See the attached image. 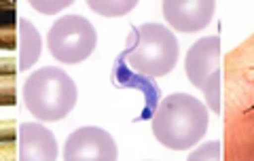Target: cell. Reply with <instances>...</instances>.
<instances>
[{
  "instance_id": "obj_1",
  "label": "cell",
  "mask_w": 254,
  "mask_h": 161,
  "mask_svg": "<svg viewBox=\"0 0 254 161\" xmlns=\"http://www.w3.org/2000/svg\"><path fill=\"white\" fill-rule=\"evenodd\" d=\"M153 121L155 138L172 151L193 149L208 132V108L189 93H172L159 102Z\"/></svg>"
},
{
  "instance_id": "obj_2",
  "label": "cell",
  "mask_w": 254,
  "mask_h": 161,
  "mask_svg": "<svg viewBox=\"0 0 254 161\" xmlns=\"http://www.w3.org/2000/svg\"><path fill=\"white\" fill-rule=\"evenodd\" d=\"M78 100L76 83L58 66L32 72L23 85L26 108L41 121H60L72 112Z\"/></svg>"
},
{
  "instance_id": "obj_3",
  "label": "cell",
  "mask_w": 254,
  "mask_h": 161,
  "mask_svg": "<svg viewBox=\"0 0 254 161\" xmlns=\"http://www.w3.org/2000/svg\"><path fill=\"white\" fill-rule=\"evenodd\" d=\"M133 49L127 53V62L140 75L163 77L174 70L180 55L178 40L174 32L161 23H142L140 28L131 26Z\"/></svg>"
},
{
  "instance_id": "obj_4",
  "label": "cell",
  "mask_w": 254,
  "mask_h": 161,
  "mask_svg": "<svg viewBox=\"0 0 254 161\" xmlns=\"http://www.w3.org/2000/svg\"><path fill=\"white\" fill-rule=\"evenodd\" d=\"M95 43H98V32L93 23L81 15H64L47 34V47L60 64L85 62L93 53Z\"/></svg>"
},
{
  "instance_id": "obj_5",
  "label": "cell",
  "mask_w": 254,
  "mask_h": 161,
  "mask_svg": "<svg viewBox=\"0 0 254 161\" xmlns=\"http://www.w3.org/2000/svg\"><path fill=\"white\" fill-rule=\"evenodd\" d=\"M189 80L201 89L214 115L220 112V36H203L187 53Z\"/></svg>"
},
{
  "instance_id": "obj_6",
  "label": "cell",
  "mask_w": 254,
  "mask_h": 161,
  "mask_svg": "<svg viewBox=\"0 0 254 161\" xmlns=\"http://www.w3.org/2000/svg\"><path fill=\"white\" fill-rule=\"evenodd\" d=\"M133 49V34L129 32L125 43V49L119 53V58L113 64V85L117 89H138L142 95H144V108H142V115H138V121H148L150 117L155 115V110L161 102V89H159L157 80H153V77L140 75V72H133L127 68V53Z\"/></svg>"
},
{
  "instance_id": "obj_7",
  "label": "cell",
  "mask_w": 254,
  "mask_h": 161,
  "mask_svg": "<svg viewBox=\"0 0 254 161\" xmlns=\"http://www.w3.org/2000/svg\"><path fill=\"white\" fill-rule=\"evenodd\" d=\"M119 157L117 144L106 130L85 125L68 136L64 147L66 161H115Z\"/></svg>"
},
{
  "instance_id": "obj_8",
  "label": "cell",
  "mask_w": 254,
  "mask_h": 161,
  "mask_svg": "<svg viewBox=\"0 0 254 161\" xmlns=\"http://www.w3.org/2000/svg\"><path fill=\"white\" fill-rule=\"evenodd\" d=\"M214 0H168L163 2L165 21L178 32H199L214 17Z\"/></svg>"
},
{
  "instance_id": "obj_9",
  "label": "cell",
  "mask_w": 254,
  "mask_h": 161,
  "mask_svg": "<svg viewBox=\"0 0 254 161\" xmlns=\"http://www.w3.org/2000/svg\"><path fill=\"white\" fill-rule=\"evenodd\" d=\"M19 161L58 159V140L43 123H23L19 127Z\"/></svg>"
},
{
  "instance_id": "obj_10",
  "label": "cell",
  "mask_w": 254,
  "mask_h": 161,
  "mask_svg": "<svg viewBox=\"0 0 254 161\" xmlns=\"http://www.w3.org/2000/svg\"><path fill=\"white\" fill-rule=\"evenodd\" d=\"M17 47H19V72H26L32 68L41 58L43 51V40L34 23L28 19H19V30H17Z\"/></svg>"
},
{
  "instance_id": "obj_11",
  "label": "cell",
  "mask_w": 254,
  "mask_h": 161,
  "mask_svg": "<svg viewBox=\"0 0 254 161\" xmlns=\"http://www.w3.org/2000/svg\"><path fill=\"white\" fill-rule=\"evenodd\" d=\"M136 4H138L136 0H106V2H102V0H89L87 2V6L91 11L100 13L102 17H123Z\"/></svg>"
},
{
  "instance_id": "obj_12",
  "label": "cell",
  "mask_w": 254,
  "mask_h": 161,
  "mask_svg": "<svg viewBox=\"0 0 254 161\" xmlns=\"http://www.w3.org/2000/svg\"><path fill=\"white\" fill-rule=\"evenodd\" d=\"M32 9L47 13V15H53V13H60L62 9H66L68 4H72V0H55V2H49V0H32Z\"/></svg>"
},
{
  "instance_id": "obj_13",
  "label": "cell",
  "mask_w": 254,
  "mask_h": 161,
  "mask_svg": "<svg viewBox=\"0 0 254 161\" xmlns=\"http://www.w3.org/2000/svg\"><path fill=\"white\" fill-rule=\"evenodd\" d=\"M218 149H220V142H208V144L203 147L201 153H190L189 159H203V157H208V159H212V157L218 159V157H220Z\"/></svg>"
}]
</instances>
